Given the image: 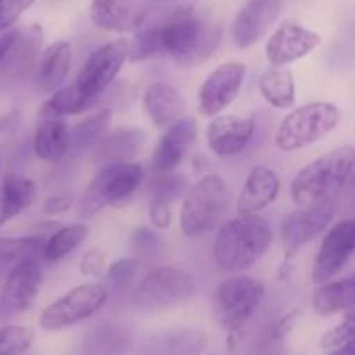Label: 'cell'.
<instances>
[{"label":"cell","mask_w":355,"mask_h":355,"mask_svg":"<svg viewBox=\"0 0 355 355\" xmlns=\"http://www.w3.org/2000/svg\"><path fill=\"white\" fill-rule=\"evenodd\" d=\"M128 59L144 61L168 54L180 68H198L211 58L222 38V28L214 17L186 0H148Z\"/></svg>","instance_id":"cell-1"},{"label":"cell","mask_w":355,"mask_h":355,"mask_svg":"<svg viewBox=\"0 0 355 355\" xmlns=\"http://www.w3.org/2000/svg\"><path fill=\"white\" fill-rule=\"evenodd\" d=\"M272 241L269 222L257 214H245L225 222L214 245V260L224 272H241L255 266Z\"/></svg>","instance_id":"cell-2"},{"label":"cell","mask_w":355,"mask_h":355,"mask_svg":"<svg viewBox=\"0 0 355 355\" xmlns=\"http://www.w3.org/2000/svg\"><path fill=\"white\" fill-rule=\"evenodd\" d=\"M354 148L340 146L319 156L295 175L290 186L291 200L300 205L336 198L354 172Z\"/></svg>","instance_id":"cell-3"},{"label":"cell","mask_w":355,"mask_h":355,"mask_svg":"<svg viewBox=\"0 0 355 355\" xmlns=\"http://www.w3.org/2000/svg\"><path fill=\"white\" fill-rule=\"evenodd\" d=\"M231 194L218 175H205L191 189L180 207V227L187 238H200L217 227L227 214Z\"/></svg>","instance_id":"cell-4"},{"label":"cell","mask_w":355,"mask_h":355,"mask_svg":"<svg viewBox=\"0 0 355 355\" xmlns=\"http://www.w3.org/2000/svg\"><path fill=\"white\" fill-rule=\"evenodd\" d=\"M340 110L331 103H312L291 111L276 132L277 148L281 151H298L335 130L340 123Z\"/></svg>","instance_id":"cell-5"},{"label":"cell","mask_w":355,"mask_h":355,"mask_svg":"<svg viewBox=\"0 0 355 355\" xmlns=\"http://www.w3.org/2000/svg\"><path fill=\"white\" fill-rule=\"evenodd\" d=\"M142 179H144V168L139 163L128 162L103 166L80 198V217L89 218L106 207L127 200L139 189Z\"/></svg>","instance_id":"cell-6"},{"label":"cell","mask_w":355,"mask_h":355,"mask_svg":"<svg viewBox=\"0 0 355 355\" xmlns=\"http://www.w3.org/2000/svg\"><path fill=\"white\" fill-rule=\"evenodd\" d=\"M196 293L193 274L177 266L151 270L134 293V305L144 312L170 311L189 302Z\"/></svg>","instance_id":"cell-7"},{"label":"cell","mask_w":355,"mask_h":355,"mask_svg":"<svg viewBox=\"0 0 355 355\" xmlns=\"http://www.w3.org/2000/svg\"><path fill=\"white\" fill-rule=\"evenodd\" d=\"M266 295L262 281L250 276H232L222 281L211 297V318L224 329L243 328L255 314Z\"/></svg>","instance_id":"cell-8"},{"label":"cell","mask_w":355,"mask_h":355,"mask_svg":"<svg viewBox=\"0 0 355 355\" xmlns=\"http://www.w3.org/2000/svg\"><path fill=\"white\" fill-rule=\"evenodd\" d=\"M106 290L101 284H80L45 307L40 314L44 331H61L83 319L90 318L106 304Z\"/></svg>","instance_id":"cell-9"},{"label":"cell","mask_w":355,"mask_h":355,"mask_svg":"<svg viewBox=\"0 0 355 355\" xmlns=\"http://www.w3.org/2000/svg\"><path fill=\"white\" fill-rule=\"evenodd\" d=\"M128 59V42L120 38L97 49L85 61L80 69L78 76L73 82V87L82 96L92 101H99L101 94L111 85L120 69Z\"/></svg>","instance_id":"cell-10"},{"label":"cell","mask_w":355,"mask_h":355,"mask_svg":"<svg viewBox=\"0 0 355 355\" xmlns=\"http://www.w3.org/2000/svg\"><path fill=\"white\" fill-rule=\"evenodd\" d=\"M336 214V198L315 201V203L300 205L284 217L281 224V239L284 253H297L302 246L328 227Z\"/></svg>","instance_id":"cell-11"},{"label":"cell","mask_w":355,"mask_h":355,"mask_svg":"<svg viewBox=\"0 0 355 355\" xmlns=\"http://www.w3.org/2000/svg\"><path fill=\"white\" fill-rule=\"evenodd\" d=\"M42 286V272L35 259H24L10 267L0 291V322L23 314L37 300Z\"/></svg>","instance_id":"cell-12"},{"label":"cell","mask_w":355,"mask_h":355,"mask_svg":"<svg viewBox=\"0 0 355 355\" xmlns=\"http://www.w3.org/2000/svg\"><path fill=\"white\" fill-rule=\"evenodd\" d=\"M246 68L241 62H224L207 76L198 90V111L203 116H215L238 97Z\"/></svg>","instance_id":"cell-13"},{"label":"cell","mask_w":355,"mask_h":355,"mask_svg":"<svg viewBox=\"0 0 355 355\" xmlns=\"http://www.w3.org/2000/svg\"><path fill=\"white\" fill-rule=\"evenodd\" d=\"M355 246V222L352 218L336 224L324 236L312 267V281L322 284L331 281L350 260Z\"/></svg>","instance_id":"cell-14"},{"label":"cell","mask_w":355,"mask_h":355,"mask_svg":"<svg viewBox=\"0 0 355 355\" xmlns=\"http://www.w3.org/2000/svg\"><path fill=\"white\" fill-rule=\"evenodd\" d=\"M283 9V0H246L232 23V40L239 49L255 45L272 28Z\"/></svg>","instance_id":"cell-15"},{"label":"cell","mask_w":355,"mask_h":355,"mask_svg":"<svg viewBox=\"0 0 355 355\" xmlns=\"http://www.w3.org/2000/svg\"><path fill=\"white\" fill-rule=\"evenodd\" d=\"M319 44H321L319 33L286 21L267 40L266 58L270 64H290L311 54L314 49L319 47Z\"/></svg>","instance_id":"cell-16"},{"label":"cell","mask_w":355,"mask_h":355,"mask_svg":"<svg viewBox=\"0 0 355 355\" xmlns=\"http://www.w3.org/2000/svg\"><path fill=\"white\" fill-rule=\"evenodd\" d=\"M255 134V121L238 114H215L207 127V144L217 156H234L245 151Z\"/></svg>","instance_id":"cell-17"},{"label":"cell","mask_w":355,"mask_h":355,"mask_svg":"<svg viewBox=\"0 0 355 355\" xmlns=\"http://www.w3.org/2000/svg\"><path fill=\"white\" fill-rule=\"evenodd\" d=\"M196 134L198 121L193 116L179 118L173 123H170V128L159 139L158 146L153 153V166H155L156 172H172L187 155L191 144L196 139Z\"/></svg>","instance_id":"cell-18"},{"label":"cell","mask_w":355,"mask_h":355,"mask_svg":"<svg viewBox=\"0 0 355 355\" xmlns=\"http://www.w3.org/2000/svg\"><path fill=\"white\" fill-rule=\"evenodd\" d=\"M148 135L142 128H120L104 134L92 148V162L101 168L114 163L134 162L146 148Z\"/></svg>","instance_id":"cell-19"},{"label":"cell","mask_w":355,"mask_h":355,"mask_svg":"<svg viewBox=\"0 0 355 355\" xmlns=\"http://www.w3.org/2000/svg\"><path fill=\"white\" fill-rule=\"evenodd\" d=\"M148 7V0H92L89 7L90 21L106 31L135 30Z\"/></svg>","instance_id":"cell-20"},{"label":"cell","mask_w":355,"mask_h":355,"mask_svg":"<svg viewBox=\"0 0 355 355\" xmlns=\"http://www.w3.org/2000/svg\"><path fill=\"white\" fill-rule=\"evenodd\" d=\"M279 177L266 165L253 166L238 198V214H259L279 194Z\"/></svg>","instance_id":"cell-21"},{"label":"cell","mask_w":355,"mask_h":355,"mask_svg":"<svg viewBox=\"0 0 355 355\" xmlns=\"http://www.w3.org/2000/svg\"><path fill=\"white\" fill-rule=\"evenodd\" d=\"M42 42H44V30L40 24H31L26 30L17 31L12 47L9 49L0 64H3V69L14 78H24L37 66Z\"/></svg>","instance_id":"cell-22"},{"label":"cell","mask_w":355,"mask_h":355,"mask_svg":"<svg viewBox=\"0 0 355 355\" xmlns=\"http://www.w3.org/2000/svg\"><path fill=\"white\" fill-rule=\"evenodd\" d=\"M142 106L156 127H168L182 116L184 99L168 83L153 82L142 94Z\"/></svg>","instance_id":"cell-23"},{"label":"cell","mask_w":355,"mask_h":355,"mask_svg":"<svg viewBox=\"0 0 355 355\" xmlns=\"http://www.w3.org/2000/svg\"><path fill=\"white\" fill-rule=\"evenodd\" d=\"M37 198V186L21 173L3 175L0 184V227L26 210Z\"/></svg>","instance_id":"cell-24"},{"label":"cell","mask_w":355,"mask_h":355,"mask_svg":"<svg viewBox=\"0 0 355 355\" xmlns=\"http://www.w3.org/2000/svg\"><path fill=\"white\" fill-rule=\"evenodd\" d=\"M33 151L40 159L47 163H58L69 151V128L61 116L49 114L33 139Z\"/></svg>","instance_id":"cell-25"},{"label":"cell","mask_w":355,"mask_h":355,"mask_svg":"<svg viewBox=\"0 0 355 355\" xmlns=\"http://www.w3.org/2000/svg\"><path fill=\"white\" fill-rule=\"evenodd\" d=\"M71 68V45L58 40L47 47L38 68V85L44 92H55L64 83Z\"/></svg>","instance_id":"cell-26"},{"label":"cell","mask_w":355,"mask_h":355,"mask_svg":"<svg viewBox=\"0 0 355 355\" xmlns=\"http://www.w3.org/2000/svg\"><path fill=\"white\" fill-rule=\"evenodd\" d=\"M259 90L263 99L277 110H290L295 106L293 73L283 66L272 64L260 75Z\"/></svg>","instance_id":"cell-27"},{"label":"cell","mask_w":355,"mask_h":355,"mask_svg":"<svg viewBox=\"0 0 355 355\" xmlns=\"http://www.w3.org/2000/svg\"><path fill=\"white\" fill-rule=\"evenodd\" d=\"M354 277H347L336 283L326 281L312 295V307L321 318L347 312L354 307Z\"/></svg>","instance_id":"cell-28"},{"label":"cell","mask_w":355,"mask_h":355,"mask_svg":"<svg viewBox=\"0 0 355 355\" xmlns=\"http://www.w3.org/2000/svg\"><path fill=\"white\" fill-rule=\"evenodd\" d=\"M111 114H113L111 110H103L94 116L76 123L69 130V151H73L75 155L90 151L107 132V127L111 123Z\"/></svg>","instance_id":"cell-29"},{"label":"cell","mask_w":355,"mask_h":355,"mask_svg":"<svg viewBox=\"0 0 355 355\" xmlns=\"http://www.w3.org/2000/svg\"><path fill=\"white\" fill-rule=\"evenodd\" d=\"M89 236V227L82 222L78 224L61 225L51 234V238L45 239L42 255L49 262H59L64 257H68L73 250L78 248Z\"/></svg>","instance_id":"cell-30"},{"label":"cell","mask_w":355,"mask_h":355,"mask_svg":"<svg viewBox=\"0 0 355 355\" xmlns=\"http://www.w3.org/2000/svg\"><path fill=\"white\" fill-rule=\"evenodd\" d=\"M45 239L37 236L28 238H0V272L10 269L24 259H37L44 250Z\"/></svg>","instance_id":"cell-31"},{"label":"cell","mask_w":355,"mask_h":355,"mask_svg":"<svg viewBox=\"0 0 355 355\" xmlns=\"http://www.w3.org/2000/svg\"><path fill=\"white\" fill-rule=\"evenodd\" d=\"M208 336L201 329H175L159 336V350L170 354H193L207 349Z\"/></svg>","instance_id":"cell-32"},{"label":"cell","mask_w":355,"mask_h":355,"mask_svg":"<svg viewBox=\"0 0 355 355\" xmlns=\"http://www.w3.org/2000/svg\"><path fill=\"white\" fill-rule=\"evenodd\" d=\"M96 104V101L89 99V97L82 96L78 90L69 83L68 87L61 89L59 87L58 92L45 103V113L55 114V116H66V114H78L83 111L90 110Z\"/></svg>","instance_id":"cell-33"},{"label":"cell","mask_w":355,"mask_h":355,"mask_svg":"<svg viewBox=\"0 0 355 355\" xmlns=\"http://www.w3.org/2000/svg\"><path fill=\"white\" fill-rule=\"evenodd\" d=\"M33 342V331L26 326H3L0 329V354H24Z\"/></svg>","instance_id":"cell-34"},{"label":"cell","mask_w":355,"mask_h":355,"mask_svg":"<svg viewBox=\"0 0 355 355\" xmlns=\"http://www.w3.org/2000/svg\"><path fill=\"white\" fill-rule=\"evenodd\" d=\"M354 329H355V319H354V307L347 311L345 319L335 326L333 329L326 331L321 338V347L324 350H335L338 347L345 345V343L354 340Z\"/></svg>","instance_id":"cell-35"},{"label":"cell","mask_w":355,"mask_h":355,"mask_svg":"<svg viewBox=\"0 0 355 355\" xmlns=\"http://www.w3.org/2000/svg\"><path fill=\"white\" fill-rule=\"evenodd\" d=\"M187 186H189V182H187L186 175H182V173L166 172L163 173V179L159 180L158 186H156L155 196L153 198H155V200L166 201V203L172 205L173 200H177L184 191H187Z\"/></svg>","instance_id":"cell-36"},{"label":"cell","mask_w":355,"mask_h":355,"mask_svg":"<svg viewBox=\"0 0 355 355\" xmlns=\"http://www.w3.org/2000/svg\"><path fill=\"white\" fill-rule=\"evenodd\" d=\"M33 2L35 0H0V33L9 30Z\"/></svg>","instance_id":"cell-37"},{"label":"cell","mask_w":355,"mask_h":355,"mask_svg":"<svg viewBox=\"0 0 355 355\" xmlns=\"http://www.w3.org/2000/svg\"><path fill=\"white\" fill-rule=\"evenodd\" d=\"M135 270H137V262L135 259L127 257V259H120L111 263L107 269V277L116 288H125L134 279Z\"/></svg>","instance_id":"cell-38"},{"label":"cell","mask_w":355,"mask_h":355,"mask_svg":"<svg viewBox=\"0 0 355 355\" xmlns=\"http://www.w3.org/2000/svg\"><path fill=\"white\" fill-rule=\"evenodd\" d=\"M300 318L302 311H298V309H293V311H290L288 314L281 315V318L274 322L272 328H270V338L277 343L283 342V340L288 338V335L293 331L295 326L300 321Z\"/></svg>","instance_id":"cell-39"},{"label":"cell","mask_w":355,"mask_h":355,"mask_svg":"<svg viewBox=\"0 0 355 355\" xmlns=\"http://www.w3.org/2000/svg\"><path fill=\"white\" fill-rule=\"evenodd\" d=\"M80 270L85 276L99 277L103 276L104 270H106V257L101 252L99 248H92L82 257V262H80Z\"/></svg>","instance_id":"cell-40"},{"label":"cell","mask_w":355,"mask_h":355,"mask_svg":"<svg viewBox=\"0 0 355 355\" xmlns=\"http://www.w3.org/2000/svg\"><path fill=\"white\" fill-rule=\"evenodd\" d=\"M132 243L142 253H153L162 248V239H159L158 232L148 227L135 229L132 234Z\"/></svg>","instance_id":"cell-41"},{"label":"cell","mask_w":355,"mask_h":355,"mask_svg":"<svg viewBox=\"0 0 355 355\" xmlns=\"http://www.w3.org/2000/svg\"><path fill=\"white\" fill-rule=\"evenodd\" d=\"M149 217L156 229H168L172 224V208L170 203L153 198L151 207H149Z\"/></svg>","instance_id":"cell-42"},{"label":"cell","mask_w":355,"mask_h":355,"mask_svg":"<svg viewBox=\"0 0 355 355\" xmlns=\"http://www.w3.org/2000/svg\"><path fill=\"white\" fill-rule=\"evenodd\" d=\"M73 205V198L68 196V194H55L51 200H47L45 203V214L49 215H58L62 214V211L68 210Z\"/></svg>","instance_id":"cell-43"},{"label":"cell","mask_w":355,"mask_h":355,"mask_svg":"<svg viewBox=\"0 0 355 355\" xmlns=\"http://www.w3.org/2000/svg\"><path fill=\"white\" fill-rule=\"evenodd\" d=\"M16 37H17L16 30H6L3 33H0V62H2V59L6 58V54L9 52V49L12 47Z\"/></svg>","instance_id":"cell-44"},{"label":"cell","mask_w":355,"mask_h":355,"mask_svg":"<svg viewBox=\"0 0 355 355\" xmlns=\"http://www.w3.org/2000/svg\"><path fill=\"white\" fill-rule=\"evenodd\" d=\"M239 343H241V328L236 329H229V336H227V350H238Z\"/></svg>","instance_id":"cell-45"}]
</instances>
